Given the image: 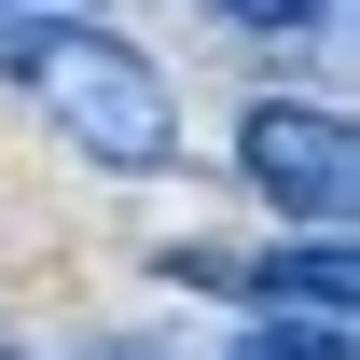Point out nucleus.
Instances as JSON below:
<instances>
[{
    "mask_svg": "<svg viewBox=\"0 0 360 360\" xmlns=\"http://www.w3.org/2000/svg\"><path fill=\"white\" fill-rule=\"evenodd\" d=\"M0 70L42 97L70 153H97L111 180H167L180 167V97L167 70L125 42V28H84V14H0Z\"/></svg>",
    "mask_w": 360,
    "mask_h": 360,
    "instance_id": "1",
    "label": "nucleus"
},
{
    "mask_svg": "<svg viewBox=\"0 0 360 360\" xmlns=\"http://www.w3.org/2000/svg\"><path fill=\"white\" fill-rule=\"evenodd\" d=\"M236 167L264 180V208L277 222H347V194H360V139L333 97H264L250 125H236Z\"/></svg>",
    "mask_w": 360,
    "mask_h": 360,
    "instance_id": "2",
    "label": "nucleus"
},
{
    "mask_svg": "<svg viewBox=\"0 0 360 360\" xmlns=\"http://www.w3.org/2000/svg\"><path fill=\"white\" fill-rule=\"evenodd\" d=\"M222 360H347V319H264V333H236Z\"/></svg>",
    "mask_w": 360,
    "mask_h": 360,
    "instance_id": "3",
    "label": "nucleus"
},
{
    "mask_svg": "<svg viewBox=\"0 0 360 360\" xmlns=\"http://www.w3.org/2000/svg\"><path fill=\"white\" fill-rule=\"evenodd\" d=\"M236 28H305V14H333V0H222Z\"/></svg>",
    "mask_w": 360,
    "mask_h": 360,
    "instance_id": "4",
    "label": "nucleus"
},
{
    "mask_svg": "<svg viewBox=\"0 0 360 360\" xmlns=\"http://www.w3.org/2000/svg\"><path fill=\"white\" fill-rule=\"evenodd\" d=\"M111 360H125V347H111Z\"/></svg>",
    "mask_w": 360,
    "mask_h": 360,
    "instance_id": "5",
    "label": "nucleus"
}]
</instances>
